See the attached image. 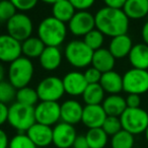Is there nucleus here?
Segmentation results:
<instances>
[{"mask_svg": "<svg viewBox=\"0 0 148 148\" xmlns=\"http://www.w3.org/2000/svg\"><path fill=\"white\" fill-rule=\"evenodd\" d=\"M107 117L108 116L101 105H86L83 107L81 122L88 129L101 128Z\"/></svg>", "mask_w": 148, "mask_h": 148, "instance_id": "obj_15", "label": "nucleus"}, {"mask_svg": "<svg viewBox=\"0 0 148 148\" xmlns=\"http://www.w3.org/2000/svg\"><path fill=\"white\" fill-rule=\"evenodd\" d=\"M27 135L37 147H47L53 143V128L37 122L27 130Z\"/></svg>", "mask_w": 148, "mask_h": 148, "instance_id": "obj_16", "label": "nucleus"}, {"mask_svg": "<svg viewBox=\"0 0 148 148\" xmlns=\"http://www.w3.org/2000/svg\"><path fill=\"white\" fill-rule=\"evenodd\" d=\"M120 120L123 130L134 136L144 133L148 127V113L142 108H127Z\"/></svg>", "mask_w": 148, "mask_h": 148, "instance_id": "obj_6", "label": "nucleus"}, {"mask_svg": "<svg viewBox=\"0 0 148 148\" xmlns=\"http://www.w3.org/2000/svg\"><path fill=\"white\" fill-rule=\"evenodd\" d=\"M141 37H142V40H143V43L148 45V21H146L143 25V27H142Z\"/></svg>", "mask_w": 148, "mask_h": 148, "instance_id": "obj_44", "label": "nucleus"}, {"mask_svg": "<svg viewBox=\"0 0 148 148\" xmlns=\"http://www.w3.org/2000/svg\"><path fill=\"white\" fill-rule=\"evenodd\" d=\"M103 1L106 4V6H108V7L122 9L127 0H103Z\"/></svg>", "mask_w": 148, "mask_h": 148, "instance_id": "obj_42", "label": "nucleus"}, {"mask_svg": "<svg viewBox=\"0 0 148 148\" xmlns=\"http://www.w3.org/2000/svg\"><path fill=\"white\" fill-rule=\"evenodd\" d=\"M0 25H1V21H0Z\"/></svg>", "mask_w": 148, "mask_h": 148, "instance_id": "obj_48", "label": "nucleus"}, {"mask_svg": "<svg viewBox=\"0 0 148 148\" xmlns=\"http://www.w3.org/2000/svg\"><path fill=\"white\" fill-rule=\"evenodd\" d=\"M125 99H126V103H127V108H140V105H141V97L139 95L129 93Z\"/></svg>", "mask_w": 148, "mask_h": 148, "instance_id": "obj_39", "label": "nucleus"}, {"mask_svg": "<svg viewBox=\"0 0 148 148\" xmlns=\"http://www.w3.org/2000/svg\"><path fill=\"white\" fill-rule=\"evenodd\" d=\"M61 121L70 125H75L81 122L83 107L76 99H67L60 105Z\"/></svg>", "mask_w": 148, "mask_h": 148, "instance_id": "obj_17", "label": "nucleus"}, {"mask_svg": "<svg viewBox=\"0 0 148 148\" xmlns=\"http://www.w3.org/2000/svg\"><path fill=\"white\" fill-rule=\"evenodd\" d=\"M40 1H42V2H44V3H47V4L53 5L54 3L58 2V1H60V0H40Z\"/></svg>", "mask_w": 148, "mask_h": 148, "instance_id": "obj_46", "label": "nucleus"}, {"mask_svg": "<svg viewBox=\"0 0 148 148\" xmlns=\"http://www.w3.org/2000/svg\"><path fill=\"white\" fill-rule=\"evenodd\" d=\"M99 84L105 92L109 95H119L123 90V76L115 70L105 72L101 74Z\"/></svg>", "mask_w": 148, "mask_h": 148, "instance_id": "obj_20", "label": "nucleus"}, {"mask_svg": "<svg viewBox=\"0 0 148 148\" xmlns=\"http://www.w3.org/2000/svg\"><path fill=\"white\" fill-rule=\"evenodd\" d=\"M105 37L106 36L103 33H101L99 29H95L83 37V42L92 51H97V50L103 48V45L105 43Z\"/></svg>", "mask_w": 148, "mask_h": 148, "instance_id": "obj_31", "label": "nucleus"}, {"mask_svg": "<svg viewBox=\"0 0 148 148\" xmlns=\"http://www.w3.org/2000/svg\"><path fill=\"white\" fill-rule=\"evenodd\" d=\"M134 144H135L134 135L123 129L111 138L112 148H133Z\"/></svg>", "mask_w": 148, "mask_h": 148, "instance_id": "obj_30", "label": "nucleus"}, {"mask_svg": "<svg viewBox=\"0 0 148 148\" xmlns=\"http://www.w3.org/2000/svg\"><path fill=\"white\" fill-rule=\"evenodd\" d=\"M65 89V93L71 97H79L82 95L83 91L85 90L88 85L83 73L79 71H70L64 75L62 78Z\"/></svg>", "mask_w": 148, "mask_h": 148, "instance_id": "obj_14", "label": "nucleus"}, {"mask_svg": "<svg viewBox=\"0 0 148 148\" xmlns=\"http://www.w3.org/2000/svg\"><path fill=\"white\" fill-rule=\"evenodd\" d=\"M68 31L75 37H84L95 29V15L88 10L76 11L68 23Z\"/></svg>", "mask_w": 148, "mask_h": 148, "instance_id": "obj_11", "label": "nucleus"}, {"mask_svg": "<svg viewBox=\"0 0 148 148\" xmlns=\"http://www.w3.org/2000/svg\"><path fill=\"white\" fill-rule=\"evenodd\" d=\"M105 90L99 83L88 84L82 93L85 105H101L105 99Z\"/></svg>", "mask_w": 148, "mask_h": 148, "instance_id": "obj_27", "label": "nucleus"}, {"mask_svg": "<svg viewBox=\"0 0 148 148\" xmlns=\"http://www.w3.org/2000/svg\"><path fill=\"white\" fill-rule=\"evenodd\" d=\"M8 148H38L36 144L27 135V133H18L9 140Z\"/></svg>", "mask_w": 148, "mask_h": 148, "instance_id": "obj_33", "label": "nucleus"}, {"mask_svg": "<svg viewBox=\"0 0 148 148\" xmlns=\"http://www.w3.org/2000/svg\"><path fill=\"white\" fill-rule=\"evenodd\" d=\"M95 29L107 37H117L127 34L129 21L123 9L105 6L99 9L95 14Z\"/></svg>", "mask_w": 148, "mask_h": 148, "instance_id": "obj_1", "label": "nucleus"}, {"mask_svg": "<svg viewBox=\"0 0 148 148\" xmlns=\"http://www.w3.org/2000/svg\"><path fill=\"white\" fill-rule=\"evenodd\" d=\"M41 101H58L65 93L63 81L58 76H47L36 88Z\"/></svg>", "mask_w": 148, "mask_h": 148, "instance_id": "obj_8", "label": "nucleus"}, {"mask_svg": "<svg viewBox=\"0 0 148 148\" xmlns=\"http://www.w3.org/2000/svg\"><path fill=\"white\" fill-rule=\"evenodd\" d=\"M9 139L4 130L0 129V148H8Z\"/></svg>", "mask_w": 148, "mask_h": 148, "instance_id": "obj_43", "label": "nucleus"}, {"mask_svg": "<svg viewBox=\"0 0 148 148\" xmlns=\"http://www.w3.org/2000/svg\"><path fill=\"white\" fill-rule=\"evenodd\" d=\"M17 9L10 0H0V21H7L16 13Z\"/></svg>", "mask_w": 148, "mask_h": 148, "instance_id": "obj_35", "label": "nucleus"}, {"mask_svg": "<svg viewBox=\"0 0 148 148\" xmlns=\"http://www.w3.org/2000/svg\"><path fill=\"white\" fill-rule=\"evenodd\" d=\"M36 122L47 126H55L61 120L58 101H40L35 107Z\"/></svg>", "mask_w": 148, "mask_h": 148, "instance_id": "obj_10", "label": "nucleus"}, {"mask_svg": "<svg viewBox=\"0 0 148 148\" xmlns=\"http://www.w3.org/2000/svg\"><path fill=\"white\" fill-rule=\"evenodd\" d=\"M5 76H6V70H5L2 62H0V82L5 80Z\"/></svg>", "mask_w": 148, "mask_h": 148, "instance_id": "obj_45", "label": "nucleus"}, {"mask_svg": "<svg viewBox=\"0 0 148 148\" xmlns=\"http://www.w3.org/2000/svg\"><path fill=\"white\" fill-rule=\"evenodd\" d=\"M15 99L17 103L29 107H36L38 105V101H40L37 90L29 86H25L23 88L17 89Z\"/></svg>", "mask_w": 148, "mask_h": 148, "instance_id": "obj_29", "label": "nucleus"}, {"mask_svg": "<svg viewBox=\"0 0 148 148\" xmlns=\"http://www.w3.org/2000/svg\"><path fill=\"white\" fill-rule=\"evenodd\" d=\"M67 32L66 23L58 21L52 15L45 17L39 23L37 29L38 37L46 47H60L67 37Z\"/></svg>", "mask_w": 148, "mask_h": 148, "instance_id": "obj_2", "label": "nucleus"}, {"mask_svg": "<svg viewBox=\"0 0 148 148\" xmlns=\"http://www.w3.org/2000/svg\"><path fill=\"white\" fill-rule=\"evenodd\" d=\"M101 106L107 116L113 117H121V115L127 109L125 97L120 95H109L105 97Z\"/></svg>", "mask_w": 148, "mask_h": 148, "instance_id": "obj_23", "label": "nucleus"}, {"mask_svg": "<svg viewBox=\"0 0 148 148\" xmlns=\"http://www.w3.org/2000/svg\"><path fill=\"white\" fill-rule=\"evenodd\" d=\"M144 134H145V139H146V141H147V143H148V127H147V129H146V131L144 132Z\"/></svg>", "mask_w": 148, "mask_h": 148, "instance_id": "obj_47", "label": "nucleus"}, {"mask_svg": "<svg viewBox=\"0 0 148 148\" xmlns=\"http://www.w3.org/2000/svg\"><path fill=\"white\" fill-rule=\"evenodd\" d=\"M71 148H89L85 135H77Z\"/></svg>", "mask_w": 148, "mask_h": 148, "instance_id": "obj_40", "label": "nucleus"}, {"mask_svg": "<svg viewBox=\"0 0 148 148\" xmlns=\"http://www.w3.org/2000/svg\"><path fill=\"white\" fill-rule=\"evenodd\" d=\"M128 58L132 68L148 70V45L144 43L133 45Z\"/></svg>", "mask_w": 148, "mask_h": 148, "instance_id": "obj_22", "label": "nucleus"}, {"mask_svg": "<svg viewBox=\"0 0 148 148\" xmlns=\"http://www.w3.org/2000/svg\"><path fill=\"white\" fill-rule=\"evenodd\" d=\"M17 89L11 84L9 81H1L0 82V103L5 105L12 103L16 99Z\"/></svg>", "mask_w": 148, "mask_h": 148, "instance_id": "obj_32", "label": "nucleus"}, {"mask_svg": "<svg viewBox=\"0 0 148 148\" xmlns=\"http://www.w3.org/2000/svg\"><path fill=\"white\" fill-rule=\"evenodd\" d=\"M76 11L88 10L93 6L95 0H69Z\"/></svg>", "mask_w": 148, "mask_h": 148, "instance_id": "obj_38", "label": "nucleus"}, {"mask_svg": "<svg viewBox=\"0 0 148 148\" xmlns=\"http://www.w3.org/2000/svg\"><path fill=\"white\" fill-rule=\"evenodd\" d=\"M89 148H105L109 141V136L103 128L88 129L85 134Z\"/></svg>", "mask_w": 148, "mask_h": 148, "instance_id": "obj_28", "label": "nucleus"}, {"mask_svg": "<svg viewBox=\"0 0 148 148\" xmlns=\"http://www.w3.org/2000/svg\"><path fill=\"white\" fill-rule=\"evenodd\" d=\"M101 128L108 134V136H111V137L123 129L120 117H113V116H108L106 118Z\"/></svg>", "mask_w": 148, "mask_h": 148, "instance_id": "obj_34", "label": "nucleus"}, {"mask_svg": "<svg viewBox=\"0 0 148 148\" xmlns=\"http://www.w3.org/2000/svg\"><path fill=\"white\" fill-rule=\"evenodd\" d=\"M132 47H133V42L131 37L128 36V34H124L112 38L108 49L116 59H123L128 57Z\"/></svg>", "mask_w": 148, "mask_h": 148, "instance_id": "obj_18", "label": "nucleus"}, {"mask_svg": "<svg viewBox=\"0 0 148 148\" xmlns=\"http://www.w3.org/2000/svg\"><path fill=\"white\" fill-rule=\"evenodd\" d=\"M7 122L19 133H25L36 123L35 107L25 106L17 101L11 103L8 109Z\"/></svg>", "mask_w": 148, "mask_h": 148, "instance_id": "obj_4", "label": "nucleus"}, {"mask_svg": "<svg viewBox=\"0 0 148 148\" xmlns=\"http://www.w3.org/2000/svg\"><path fill=\"white\" fill-rule=\"evenodd\" d=\"M35 73V67L31 59L21 56L9 64L7 70L8 81L16 89L29 86Z\"/></svg>", "mask_w": 148, "mask_h": 148, "instance_id": "obj_3", "label": "nucleus"}, {"mask_svg": "<svg viewBox=\"0 0 148 148\" xmlns=\"http://www.w3.org/2000/svg\"><path fill=\"white\" fill-rule=\"evenodd\" d=\"M63 55L59 47H46L39 58L40 65L46 71H54L62 64Z\"/></svg>", "mask_w": 148, "mask_h": 148, "instance_id": "obj_19", "label": "nucleus"}, {"mask_svg": "<svg viewBox=\"0 0 148 148\" xmlns=\"http://www.w3.org/2000/svg\"><path fill=\"white\" fill-rule=\"evenodd\" d=\"M77 137L73 125L65 122H59L53 128V144L57 148H71Z\"/></svg>", "mask_w": 148, "mask_h": 148, "instance_id": "obj_13", "label": "nucleus"}, {"mask_svg": "<svg viewBox=\"0 0 148 148\" xmlns=\"http://www.w3.org/2000/svg\"><path fill=\"white\" fill-rule=\"evenodd\" d=\"M101 74L103 73H101V71H99L97 68L91 66V67L87 68V69L85 70L83 75H84L85 80L87 81L88 84H93V83H99Z\"/></svg>", "mask_w": 148, "mask_h": 148, "instance_id": "obj_37", "label": "nucleus"}, {"mask_svg": "<svg viewBox=\"0 0 148 148\" xmlns=\"http://www.w3.org/2000/svg\"><path fill=\"white\" fill-rule=\"evenodd\" d=\"M122 9L129 19H142L148 15V0H127Z\"/></svg>", "mask_w": 148, "mask_h": 148, "instance_id": "obj_24", "label": "nucleus"}, {"mask_svg": "<svg viewBox=\"0 0 148 148\" xmlns=\"http://www.w3.org/2000/svg\"><path fill=\"white\" fill-rule=\"evenodd\" d=\"M76 10L69 0H60L52 5V16L64 23H68Z\"/></svg>", "mask_w": 148, "mask_h": 148, "instance_id": "obj_25", "label": "nucleus"}, {"mask_svg": "<svg viewBox=\"0 0 148 148\" xmlns=\"http://www.w3.org/2000/svg\"><path fill=\"white\" fill-rule=\"evenodd\" d=\"M93 52L83 41L74 40L65 46L64 57L71 66L81 69L91 65Z\"/></svg>", "mask_w": 148, "mask_h": 148, "instance_id": "obj_5", "label": "nucleus"}, {"mask_svg": "<svg viewBox=\"0 0 148 148\" xmlns=\"http://www.w3.org/2000/svg\"><path fill=\"white\" fill-rule=\"evenodd\" d=\"M21 42L8 34L0 35V62L10 64L21 57Z\"/></svg>", "mask_w": 148, "mask_h": 148, "instance_id": "obj_12", "label": "nucleus"}, {"mask_svg": "<svg viewBox=\"0 0 148 148\" xmlns=\"http://www.w3.org/2000/svg\"><path fill=\"white\" fill-rule=\"evenodd\" d=\"M46 45L40 40L39 37H29L23 42H21V51L23 55L29 59L40 58L41 54L45 50Z\"/></svg>", "mask_w": 148, "mask_h": 148, "instance_id": "obj_26", "label": "nucleus"}, {"mask_svg": "<svg viewBox=\"0 0 148 148\" xmlns=\"http://www.w3.org/2000/svg\"><path fill=\"white\" fill-rule=\"evenodd\" d=\"M7 34L19 42H23L32 37L34 23L32 18L25 12H16L6 23Z\"/></svg>", "mask_w": 148, "mask_h": 148, "instance_id": "obj_9", "label": "nucleus"}, {"mask_svg": "<svg viewBox=\"0 0 148 148\" xmlns=\"http://www.w3.org/2000/svg\"><path fill=\"white\" fill-rule=\"evenodd\" d=\"M8 109L9 107H7V105L0 103V127L7 122V119H8Z\"/></svg>", "mask_w": 148, "mask_h": 148, "instance_id": "obj_41", "label": "nucleus"}, {"mask_svg": "<svg viewBox=\"0 0 148 148\" xmlns=\"http://www.w3.org/2000/svg\"><path fill=\"white\" fill-rule=\"evenodd\" d=\"M116 64V58L112 55L109 49L101 48L93 52L92 60H91V66L97 68L101 73L114 70Z\"/></svg>", "mask_w": 148, "mask_h": 148, "instance_id": "obj_21", "label": "nucleus"}, {"mask_svg": "<svg viewBox=\"0 0 148 148\" xmlns=\"http://www.w3.org/2000/svg\"><path fill=\"white\" fill-rule=\"evenodd\" d=\"M123 90L134 95H144L148 91V70L131 68L123 75Z\"/></svg>", "mask_w": 148, "mask_h": 148, "instance_id": "obj_7", "label": "nucleus"}, {"mask_svg": "<svg viewBox=\"0 0 148 148\" xmlns=\"http://www.w3.org/2000/svg\"><path fill=\"white\" fill-rule=\"evenodd\" d=\"M10 1L15 6V8L21 12L32 10L37 6L39 2V0H10Z\"/></svg>", "mask_w": 148, "mask_h": 148, "instance_id": "obj_36", "label": "nucleus"}]
</instances>
